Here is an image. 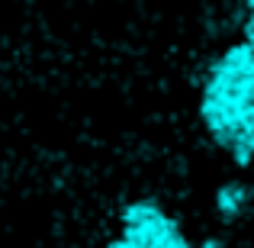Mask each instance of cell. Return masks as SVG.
I'll return each instance as SVG.
<instances>
[{"instance_id": "obj_1", "label": "cell", "mask_w": 254, "mask_h": 248, "mask_svg": "<svg viewBox=\"0 0 254 248\" xmlns=\"http://www.w3.org/2000/svg\"><path fill=\"white\" fill-rule=\"evenodd\" d=\"M199 119L209 139L229 152L235 165H254V13L245 39L229 45L206 71Z\"/></svg>"}, {"instance_id": "obj_2", "label": "cell", "mask_w": 254, "mask_h": 248, "mask_svg": "<svg viewBox=\"0 0 254 248\" xmlns=\"http://www.w3.org/2000/svg\"><path fill=\"white\" fill-rule=\"evenodd\" d=\"M123 229L106 248H190L180 223L155 200H135L123 206Z\"/></svg>"}]
</instances>
